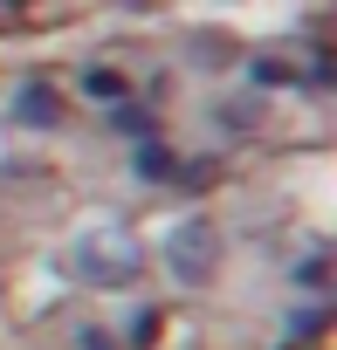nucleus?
<instances>
[{"label": "nucleus", "instance_id": "5", "mask_svg": "<svg viewBox=\"0 0 337 350\" xmlns=\"http://www.w3.org/2000/svg\"><path fill=\"white\" fill-rule=\"evenodd\" d=\"M90 96H124V76H110V69H97V76H90Z\"/></svg>", "mask_w": 337, "mask_h": 350}, {"label": "nucleus", "instance_id": "2", "mask_svg": "<svg viewBox=\"0 0 337 350\" xmlns=\"http://www.w3.org/2000/svg\"><path fill=\"white\" fill-rule=\"evenodd\" d=\"M76 268H83V282L110 288V282H131V275H138V247H131L124 234H90V241L76 247Z\"/></svg>", "mask_w": 337, "mask_h": 350}, {"label": "nucleus", "instance_id": "1", "mask_svg": "<svg viewBox=\"0 0 337 350\" xmlns=\"http://www.w3.org/2000/svg\"><path fill=\"white\" fill-rule=\"evenodd\" d=\"M214 254H221V234H214L207 220H179L173 241H165V261H173L179 282H207V275H214Z\"/></svg>", "mask_w": 337, "mask_h": 350}, {"label": "nucleus", "instance_id": "4", "mask_svg": "<svg viewBox=\"0 0 337 350\" xmlns=\"http://www.w3.org/2000/svg\"><path fill=\"white\" fill-rule=\"evenodd\" d=\"M138 179H179V158L173 151H145L138 158Z\"/></svg>", "mask_w": 337, "mask_h": 350}, {"label": "nucleus", "instance_id": "3", "mask_svg": "<svg viewBox=\"0 0 337 350\" xmlns=\"http://www.w3.org/2000/svg\"><path fill=\"white\" fill-rule=\"evenodd\" d=\"M14 117H21V124H55V117H62V103H55V90H42V83H35V90H21V110H14Z\"/></svg>", "mask_w": 337, "mask_h": 350}]
</instances>
